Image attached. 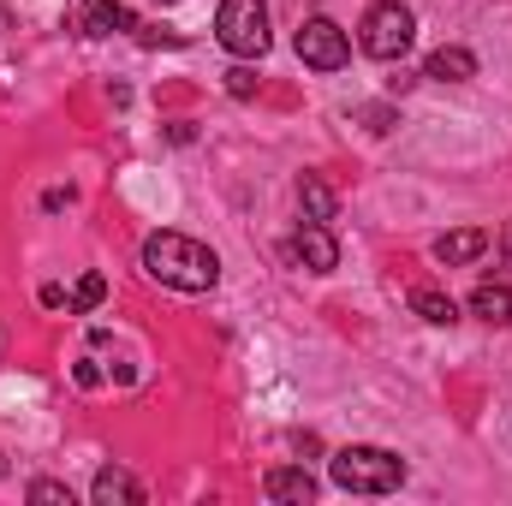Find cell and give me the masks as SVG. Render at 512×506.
I'll return each mask as SVG.
<instances>
[{"label":"cell","mask_w":512,"mask_h":506,"mask_svg":"<svg viewBox=\"0 0 512 506\" xmlns=\"http://www.w3.org/2000/svg\"><path fill=\"white\" fill-rule=\"evenodd\" d=\"M143 274L173 292H209L221 280V256L185 233H149L143 239Z\"/></svg>","instance_id":"obj_1"},{"label":"cell","mask_w":512,"mask_h":506,"mask_svg":"<svg viewBox=\"0 0 512 506\" xmlns=\"http://www.w3.org/2000/svg\"><path fill=\"white\" fill-rule=\"evenodd\" d=\"M328 477H334L346 495H393V489L405 483V459L387 453V447L352 441V447H340V453L328 459Z\"/></svg>","instance_id":"obj_2"},{"label":"cell","mask_w":512,"mask_h":506,"mask_svg":"<svg viewBox=\"0 0 512 506\" xmlns=\"http://www.w3.org/2000/svg\"><path fill=\"white\" fill-rule=\"evenodd\" d=\"M411 42H417V18H411L405 0H376L364 12V24H358V48L370 60H405Z\"/></svg>","instance_id":"obj_3"},{"label":"cell","mask_w":512,"mask_h":506,"mask_svg":"<svg viewBox=\"0 0 512 506\" xmlns=\"http://www.w3.org/2000/svg\"><path fill=\"white\" fill-rule=\"evenodd\" d=\"M215 42L233 54V60H262L274 30H268V6L262 0H221L215 12Z\"/></svg>","instance_id":"obj_4"},{"label":"cell","mask_w":512,"mask_h":506,"mask_svg":"<svg viewBox=\"0 0 512 506\" xmlns=\"http://www.w3.org/2000/svg\"><path fill=\"white\" fill-rule=\"evenodd\" d=\"M292 48H298V60H304V66H316V72H340V66L352 60V36H346L334 18H322V12L298 24Z\"/></svg>","instance_id":"obj_5"},{"label":"cell","mask_w":512,"mask_h":506,"mask_svg":"<svg viewBox=\"0 0 512 506\" xmlns=\"http://www.w3.org/2000/svg\"><path fill=\"white\" fill-rule=\"evenodd\" d=\"M286 256L298 268H310V274H334L340 268V245H334V233L322 221H298V233L286 239Z\"/></svg>","instance_id":"obj_6"},{"label":"cell","mask_w":512,"mask_h":506,"mask_svg":"<svg viewBox=\"0 0 512 506\" xmlns=\"http://www.w3.org/2000/svg\"><path fill=\"white\" fill-rule=\"evenodd\" d=\"M78 30L84 36H114V30H137V18L126 12V0H84L78 6Z\"/></svg>","instance_id":"obj_7"},{"label":"cell","mask_w":512,"mask_h":506,"mask_svg":"<svg viewBox=\"0 0 512 506\" xmlns=\"http://www.w3.org/2000/svg\"><path fill=\"white\" fill-rule=\"evenodd\" d=\"M90 501L96 506H137L143 501V483L131 471H120V465H102L96 483H90Z\"/></svg>","instance_id":"obj_8"},{"label":"cell","mask_w":512,"mask_h":506,"mask_svg":"<svg viewBox=\"0 0 512 506\" xmlns=\"http://www.w3.org/2000/svg\"><path fill=\"white\" fill-rule=\"evenodd\" d=\"M262 495L268 501H316V477L310 471H298V465H274L268 477H262Z\"/></svg>","instance_id":"obj_9"},{"label":"cell","mask_w":512,"mask_h":506,"mask_svg":"<svg viewBox=\"0 0 512 506\" xmlns=\"http://www.w3.org/2000/svg\"><path fill=\"white\" fill-rule=\"evenodd\" d=\"M483 251H489V233L483 227H459V233H441L435 239V262H447V268H465V262H477Z\"/></svg>","instance_id":"obj_10"},{"label":"cell","mask_w":512,"mask_h":506,"mask_svg":"<svg viewBox=\"0 0 512 506\" xmlns=\"http://www.w3.org/2000/svg\"><path fill=\"white\" fill-rule=\"evenodd\" d=\"M423 78H435V84H465V78H477V54H471V48H435V54L423 60Z\"/></svg>","instance_id":"obj_11"},{"label":"cell","mask_w":512,"mask_h":506,"mask_svg":"<svg viewBox=\"0 0 512 506\" xmlns=\"http://www.w3.org/2000/svg\"><path fill=\"white\" fill-rule=\"evenodd\" d=\"M298 203H304V221H322V227L340 215V197H334V185L322 173H304L298 179Z\"/></svg>","instance_id":"obj_12"},{"label":"cell","mask_w":512,"mask_h":506,"mask_svg":"<svg viewBox=\"0 0 512 506\" xmlns=\"http://www.w3.org/2000/svg\"><path fill=\"white\" fill-rule=\"evenodd\" d=\"M471 310H477L489 328H507L512 322V286L507 280H483V286L471 292Z\"/></svg>","instance_id":"obj_13"},{"label":"cell","mask_w":512,"mask_h":506,"mask_svg":"<svg viewBox=\"0 0 512 506\" xmlns=\"http://www.w3.org/2000/svg\"><path fill=\"white\" fill-rule=\"evenodd\" d=\"M411 310H417L423 322H435V328H453V322H459V304H453L447 292H435V286H417V292H411Z\"/></svg>","instance_id":"obj_14"},{"label":"cell","mask_w":512,"mask_h":506,"mask_svg":"<svg viewBox=\"0 0 512 506\" xmlns=\"http://www.w3.org/2000/svg\"><path fill=\"white\" fill-rule=\"evenodd\" d=\"M102 298H108V280H102V274H84V280H78V292H72V310H78V316H90Z\"/></svg>","instance_id":"obj_15"},{"label":"cell","mask_w":512,"mask_h":506,"mask_svg":"<svg viewBox=\"0 0 512 506\" xmlns=\"http://www.w3.org/2000/svg\"><path fill=\"white\" fill-rule=\"evenodd\" d=\"M24 495H30L36 506H72V489H66V483H54V477H36Z\"/></svg>","instance_id":"obj_16"},{"label":"cell","mask_w":512,"mask_h":506,"mask_svg":"<svg viewBox=\"0 0 512 506\" xmlns=\"http://www.w3.org/2000/svg\"><path fill=\"white\" fill-rule=\"evenodd\" d=\"M137 42H143V48H179L185 36H179V30H167V24H137Z\"/></svg>","instance_id":"obj_17"},{"label":"cell","mask_w":512,"mask_h":506,"mask_svg":"<svg viewBox=\"0 0 512 506\" xmlns=\"http://www.w3.org/2000/svg\"><path fill=\"white\" fill-rule=\"evenodd\" d=\"M227 90H233V96H251V90H256V78L245 72V66H233V72H227Z\"/></svg>","instance_id":"obj_18"},{"label":"cell","mask_w":512,"mask_h":506,"mask_svg":"<svg viewBox=\"0 0 512 506\" xmlns=\"http://www.w3.org/2000/svg\"><path fill=\"white\" fill-rule=\"evenodd\" d=\"M364 120H370V131H393V114L387 108H364Z\"/></svg>","instance_id":"obj_19"},{"label":"cell","mask_w":512,"mask_h":506,"mask_svg":"<svg viewBox=\"0 0 512 506\" xmlns=\"http://www.w3.org/2000/svg\"><path fill=\"white\" fill-rule=\"evenodd\" d=\"M501 251H507V262H512V227H507V233H501Z\"/></svg>","instance_id":"obj_20"},{"label":"cell","mask_w":512,"mask_h":506,"mask_svg":"<svg viewBox=\"0 0 512 506\" xmlns=\"http://www.w3.org/2000/svg\"><path fill=\"white\" fill-rule=\"evenodd\" d=\"M0 477H6V459H0Z\"/></svg>","instance_id":"obj_21"},{"label":"cell","mask_w":512,"mask_h":506,"mask_svg":"<svg viewBox=\"0 0 512 506\" xmlns=\"http://www.w3.org/2000/svg\"><path fill=\"white\" fill-rule=\"evenodd\" d=\"M161 6H173V0H161Z\"/></svg>","instance_id":"obj_22"}]
</instances>
